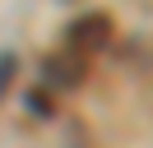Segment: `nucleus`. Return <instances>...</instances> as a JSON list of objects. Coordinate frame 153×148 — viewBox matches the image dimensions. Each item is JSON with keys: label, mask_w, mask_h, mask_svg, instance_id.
Wrapping results in <instances>:
<instances>
[{"label": "nucleus", "mask_w": 153, "mask_h": 148, "mask_svg": "<svg viewBox=\"0 0 153 148\" xmlns=\"http://www.w3.org/2000/svg\"><path fill=\"white\" fill-rule=\"evenodd\" d=\"M88 79V56L84 51H56L42 60V83L47 88H79V83Z\"/></svg>", "instance_id": "1"}, {"label": "nucleus", "mask_w": 153, "mask_h": 148, "mask_svg": "<svg viewBox=\"0 0 153 148\" xmlns=\"http://www.w3.org/2000/svg\"><path fill=\"white\" fill-rule=\"evenodd\" d=\"M65 42H70V51H97V46H107L111 42V18L107 14H79L74 23L65 28Z\"/></svg>", "instance_id": "2"}, {"label": "nucleus", "mask_w": 153, "mask_h": 148, "mask_svg": "<svg viewBox=\"0 0 153 148\" xmlns=\"http://www.w3.org/2000/svg\"><path fill=\"white\" fill-rule=\"evenodd\" d=\"M14 74H19V56H10V51H0V92L14 83Z\"/></svg>", "instance_id": "3"}, {"label": "nucleus", "mask_w": 153, "mask_h": 148, "mask_svg": "<svg viewBox=\"0 0 153 148\" xmlns=\"http://www.w3.org/2000/svg\"><path fill=\"white\" fill-rule=\"evenodd\" d=\"M28 107L37 111V116H51V107H47V97H42V92H28Z\"/></svg>", "instance_id": "4"}]
</instances>
